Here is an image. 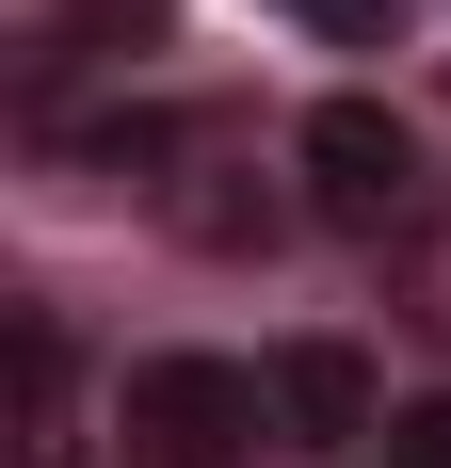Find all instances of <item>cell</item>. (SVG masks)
Returning <instances> with one entry per match:
<instances>
[{"mask_svg":"<svg viewBox=\"0 0 451 468\" xmlns=\"http://www.w3.org/2000/svg\"><path fill=\"white\" fill-rule=\"evenodd\" d=\"M274 372L242 356H145L130 372V468H258L274 452Z\"/></svg>","mask_w":451,"mask_h":468,"instance_id":"cell-1","label":"cell"},{"mask_svg":"<svg viewBox=\"0 0 451 468\" xmlns=\"http://www.w3.org/2000/svg\"><path fill=\"white\" fill-rule=\"evenodd\" d=\"M290 162H307V210L355 242H404L435 194H419V130L387 113V97H322L307 130H290Z\"/></svg>","mask_w":451,"mask_h":468,"instance_id":"cell-2","label":"cell"},{"mask_svg":"<svg viewBox=\"0 0 451 468\" xmlns=\"http://www.w3.org/2000/svg\"><path fill=\"white\" fill-rule=\"evenodd\" d=\"M274 372V420L307 436V452H339V436H371V372L339 356V339H290V356H258Z\"/></svg>","mask_w":451,"mask_h":468,"instance_id":"cell-3","label":"cell"},{"mask_svg":"<svg viewBox=\"0 0 451 468\" xmlns=\"http://www.w3.org/2000/svg\"><path fill=\"white\" fill-rule=\"evenodd\" d=\"M65 388H81V356H65V324H16V468H65L81 452V404H65Z\"/></svg>","mask_w":451,"mask_h":468,"instance_id":"cell-4","label":"cell"},{"mask_svg":"<svg viewBox=\"0 0 451 468\" xmlns=\"http://www.w3.org/2000/svg\"><path fill=\"white\" fill-rule=\"evenodd\" d=\"M130 48H162V0H48L33 81H48V65H130Z\"/></svg>","mask_w":451,"mask_h":468,"instance_id":"cell-5","label":"cell"},{"mask_svg":"<svg viewBox=\"0 0 451 468\" xmlns=\"http://www.w3.org/2000/svg\"><path fill=\"white\" fill-rule=\"evenodd\" d=\"M387 291H404V324L451 356V210H419V227L387 242Z\"/></svg>","mask_w":451,"mask_h":468,"instance_id":"cell-6","label":"cell"},{"mask_svg":"<svg viewBox=\"0 0 451 468\" xmlns=\"http://www.w3.org/2000/svg\"><path fill=\"white\" fill-rule=\"evenodd\" d=\"M307 33H339V48H404V0H290Z\"/></svg>","mask_w":451,"mask_h":468,"instance_id":"cell-7","label":"cell"}]
</instances>
